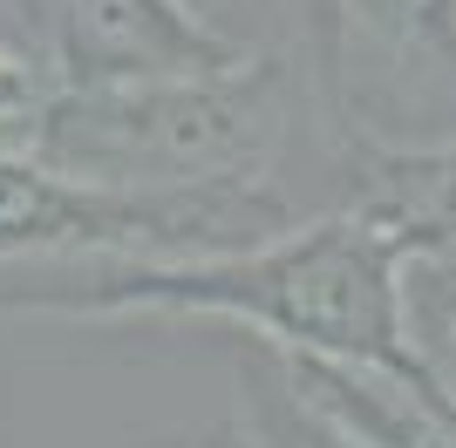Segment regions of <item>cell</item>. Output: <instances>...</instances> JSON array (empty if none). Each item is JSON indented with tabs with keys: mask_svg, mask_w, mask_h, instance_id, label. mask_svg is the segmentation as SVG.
<instances>
[{
	"mask_svg": "<svg viewBox=\"0 0 456 448\" xmlns=\"http://www.w3.org/2000/svg\"><path fill=\"white\" fill-rule=\"evenodd\" d=\"M28 102H35V75L20 68L14 55H0V116H20Z\"/></svg>",
	"mask_w": 456,
	"mask_h": 448,
	"instance_id": "obj_3",
	"label": "cell"
},
{
	"mask_svg": "<svg viewBox=\"0 0 456 448\" xmlns=\"http://www.w3.org/2000/svg\"><path fill=\"white\" fill-rule=\"evenodd\" d=\"M55 156L61 164H130L143 177L157 170H211L246 149V109H232L198 82L184 95H110L76 102L55 116Z\"/></svg>",
	"mask_w": 456,
	"mask_h": 448,
	"instance_id": "obj_2",
	"label": "cell"
},
{
	"mask_svg": "<svg viewBox=\"0 0 456 448\" xmlns=\"http://www.w3.org/2000/svg\"><path fill=\"white\" fill-rule=\"evenodd\" d=\"M41 55L61 82H157V75H211L232 48L177 0H20Z\"/></svg>",
	"mask_w": 456,
	"mask_h": 448,
	"instance_id": "obj_1",
	"label": "cell"
}]
</instances>
